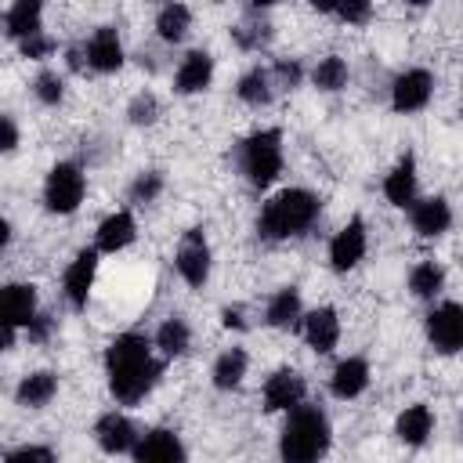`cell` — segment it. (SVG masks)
<instances>
[{
	"label": "cell",
	"mask_w": 463,
	"mask_h": 463,
	"mask_svg": "<svg viewBox=\"0 0 463 463\" xmlns=\"http://www.w3.org/2000/svg\"><path fill=\"white\" fill-rule=\"evenodd\" d=\"M101 365H105V383L112 402L130 409V405H141L159 387L166 358L156 351V340L148 333L127 329L105 344Z\"/></svg>",
	"instance_id": "obj_1"
},
{
	"label": "cell",
	"mask_w": 463,
	"mask_h": 463,
	"mask_svg": "<svg viewBox=\"0 0 463 463\" xmlns=\"http://www.w3.org/2000/svg\"><path fill=\"white\" fill-rule=\"evenodd\" d=\"M318 217H322V195L304 184H289L260 203L253 228L264 242H289L307 235L318 224Z\"/></svg>",
	"instance_id": "obj_2"
},
{
	"label": "cell",
	"mask_w": 463,
	"mask_h": 463,
	"mask_svg": "<svg viewBox=\"0 0 463 463\" xmlns=\"http://www.w3.org/2000/svg\"><path fill=\"white\" fill-rule=\"evenodd\" d=\"M333 449V420L322 405L304 402L282 416L279 427V463H322Z\"/></svg>",
	"instance_id": "obj_3"
},
{
	"label": "cell",
	"mask_w": 463,
	"mask_h": 463,
	"mask_svg": "<svg viewBox=\"0 0 463 463\" xmlns=\"http://www.w3.org/2000/svg\"><path fill=\"white\" fill-rule=\"evenodd\" d=\"M286 166L282 152V130L279 127H257L235 145V170L250 188H271Z\"/></svg>",
	"instance_id": "obj_4"
},
{
	"label": "cell",
	"mask_w": 463,
	"mask_h": 463,
	"mask_svg": "<svg viewBox=\"0 0 463 463\" xmlns=\"http://www.w3.org/2000/svg\"><path fill=\"white\" fill-rule=\"evenodd\" d=\"M43 210L54 217H69L83 206L87 199V170L80 159H58L47 174H43V188H40Z\"/></svg>",
	"instance_id": "obj_5"
},
{
	"label": "cell",
	"mask_w": 463,
	"mask_h": 463,
	"mask_svg": "<svg viewBox=\"0 0 463 463\" xmlns=\"http://www.w3.org/2000/svg\"><path fill=\"white\" fill-rule=\"evenodd\" d=\"M174 271L188 289H203L210 282V275H213V246H210L206 228L192 224V228L181 232V239L174 246Z\"/></svg>",
	"instance_id": "obj_6"
},
{
	"label": "cell",
	"mask_w": 463,
	"mask_h": 463,
	"mask_svg": "<svg viewBox=\"0 0 463 463\" xmlns=\"http://www.w3.org/2000/svg\"><path fill=\"white\" fill-rule=\"evenodd\" d=\"M40 289L33 282H7L4 286V322H0V347L11 351L18 336H25L29 322L40 315Z\"/></svg>",
	"instance_id": "obj_7"
},
{
	"label": "cell",
	"mask_w": 463,
	"mask_h": 463,
	"mask_svg": "<svg viewBox=\"0 0 463 463\" xmlns=\"http://www.w3.org/2000/svg\"><path fill=\"white\" fill-rule=\"evenodd\" d=\"M423 336L434 354H445V358L459 354L463 351V304L459 300L430 304V311L423 318Z\"/></svg>",
	"instance_id": "obj_8"
},
{
	"label": "cell",
	"mask_w": 463,
	"mask_h": 463,
	"mask_svg": "<svg viewBox=\"0 0 463 463\" xmlns=\"http://www.w3.org/2000/svg\"><path fill=\"white\" fill-rule=\"evenodd\" d=\"M434 98V72L423 69V65H409L402 72L391 76V87H387V101L398 116H416L430 105Z\"/></svg>",
	"instance_id": "obj_9"
},
{
	"label": "cell",
	"mask_w": 463,
	"mask_h": 463,
	"mask_svg": "<svg viewBox=\"0 0 463 463\" xmlns=\"http://www.w3.org/2000/svg\"><path fill=\"white\" fill-rule=\"evenodd\" d=\"M369 253V228H365V217H347L333 235H329V246H326V260L336 275H347L354 271Z\"/></svg>",
	"instance_id": "obj_10"
},
{
	"label": "cell",
	"mask_w": 463,
	"mask_h": 463,
	"mask_svg": "<svg viewBox=\"0 0 463 463\" xmlns=\"http://www.w3.org/2000/svg\"><path fill=\"white\" fill-rule=\"evenodd\" d=\"M307 402V380L293 365H279L260 383V409L264 412H293Z\"/></svg>",
	"instance_id": "obj_11"
},
{
	"label": "cell",
	"mask_w": 463,
	"mask_h": 463,
	"mask_svg": "<svg viewBox=\"0 0 463 463\" xmlns=\"http://www.w3.org/2000/svg\"><path fill=\"white\" fill-rule=\"evenodd\" d=\"M98 264H101V253L94 246H83L72 253V260L65 264L61 271V297L72 311H83L90 304V293H94V282H98Z\"/></svg>",
	"instance_id": "obj_12"
},
{
	"label": "cell",
	"mask_w": 463,
	"mask_h": 463,
	"mask_svg": "<svg viewBox=\"0 0 463 463\" xmlns=\"http://www.w3.org/2000/svg\"><path fill=\"white\" fill-rule=\"evenodd\" d=\"M228 36H232V43H235L242 54H260V51H268L271 40H275L271 11H268L264 4H246V7L239 11V18L232 22Z\"/></svg>",
	"instance_id": "obj_13"
},
{
	"label": "cell",
	"mask_w": 463,
	"mask_h": 463,
	"mask_svg": "<svg viewBox=\"0 0 463 463\" xmlns=\"http://www.w3.org/2000/svg\"><path fill=\"white\" fill-rule=\"evenodd\" d=\"M83 58H87V72L94 76H112L127 65V47L116 25H94L90 36L83 40Z\"/></svg>",
	"instance_id": "obj_14"
},
{
	"label": "cell",
	"mask_w": 463,
	"mask_h": 463,
	"mask_svg": "<svg viewBox=\"0 0 463 463\" xmlns=\"http://www.w3.org/2000/svg\"><path fill=\"white\" fill-rule=\"evenodd\" d=\"M94 445L105 452V456H130L137 449V438H141V427L116 405L109 412H101L94 420Z\"/></svg>",
	"instance_id": "obj_15"
},
{
	"label": "cell",
	"mask_w": 463,
	"mask_h": 463,
	"mask_svg": "<svg viewBox=\"0 0 463 463\" xmlns=\"http://www.w3.org/2000/svg\"><path fill=\"white\" fill-rule=\"evenodd\" d=\"M213 72H217V61H213V54H210L206 47L184 51V54L177 58V65H174V80H170V83H174V94L195 98V94L210 90Z\"/></svg>",
	"instance_id": "obj_16"
},
{
	"label": "cell",
	"mask_w": 463,
	"mask_h": 463,
	"mask_svg": "<svg viewBox=\"0 0 463 463\" xmlns=\"http://www.w3.org/2000/svg\"><path fill=\"white\" fill-rule=\"evenodd\" d=\"M130 459L134 463H188V445L174 427H145Z\"/></svg>",
	"instance_id": "obj_17"
},
{
	"label": "cell",
	"mask_w": 463,
	"mask_h": 463,
	"mask_svg": "<svg viewBox=\"0 0 463 463\" xmlns=\"http://www.w3.org/2000/svg\"><path fill=\"white\" fill-rule=\"evenodd\" d=\"M380 192H383V199H387L394 210H405V213H409V206L420 199V166H416V152H402V156L391 163V170L383 174Z\"/></svg>",
	"instance_id": "obj_18"
},
{
	"label": "cell",
	"mask_w": 463,
	"mask_h": 463,
	"mask_svg": "<svg viewBox=\"0 0 463 463\" xmlns=\"http://www.w3.org/2000/svg\"><path fill=\"white\" fill-rule=\"evenodd\" d=\"M304 344L315 351V354H333L336 344H340V333H344V322H340V311L333 304H318V307H307L300 329Z\"/></svg>",
	"instance_id": "obj_19"
},
{
	"label": "cell",
	"mask_w": 463,
	"mask_h": 463,
	"mask_svg": "<svg viewBox=\"0 0 463 463\" xmlns=\"http://www.w3.org/2000/svg\"><path fill=\"white\" fill-rule=\"evenodd\" d=\"M137 239V217L130 206H119L112 213H105L94 228V250L101 257H112V253H123L127 246H134Z\"/></svg>",
	"instance_id": "obj_20"
},
{
	"label": "cell",
	"mask_w": 463,
	"mask_h": 463,
	"mask_svg": "<svg viewBox=\"0 0 463 463\" xmlns=\"http://www.w3.org/2000/svg\"><path fill=\"white\" fill-rule=\"evenodd\" d=\"M452 203L445 195H420L412 206H409V228L420 235V239H441L449 228H452Z\"/></svg>",
	"instance_id": "obj_21"
},
{
	"label": "cell",
	"mask_w": 463,
	"mask_h": 463,
	"mask_svg": "<svg viewBox=\"0 0 463 463\" xmlns=\"http://www.w3.org/2000/svg\"><path fill=\"white\" fill-rule=\"evenodd\" d=\"M369 380H373L369 362L362 354H344L329 373V394L340 402H354L369 391Z\"/></svg>",
	"instance_id": "obj_22"
},
{
	"label": "cell",
	"mask_w": 463,
	"mask_h": 463,
	"mask_svg": "<svg viewBox=\"0 0 463 463\" xmlns=\"http://www.w3.org/2000/svg\"><path fill=\"white\" fill-rule=\"evenodd\" d=\"M304 315H307V307H304V297L297 286H279L264 304V326H271L279 333H297Z\"/></svg>",
	"instance_id": "obj_23"
},
{
	"label": "cell",
	"mask_w": 463,
	"mask_h": 463,
	"mask_svg": "<svg viewBox=\"0 0 463 463\" xmlns=\"http://www.w3.org/2000/svg\"><path fill=\"white\" fill-rule=\"evenodd\" d=\"M434 409L427 402H412L405 405L398 416H394V438L405 445V449H423L430 438H434Z\"/></svg>",
	"instance_id": "obj_24"
},
{
	"label": "cell",
	"mask_w": 463,
	"mask_h": 463,
	"mask_svg": "<svg viewBox=\"0 0 463 463\" xmlns=\"http://www.w3.org/2000/svg\"><path fill=\"white\" fill-rule=\"evenodd\" d=\"M58 387H61V380H58L54 369H33V373H25L14 383V405H22V409H47L58 398Z\"/></svg>",
	"instance_id": "obj_25"
},
{
	"label": "cell",
	"mask_w": 463,
	"mask_h": 463,
	"mask_svg": "<svg viewBox=\"0 0 463 463\" xmlns=\"http://www.w3.org/2000/svg\"><path fill=\"white\" fill-rule=\"evenodd\" d=\"M36 33H43V4L40 0H14L4 7V36L14 47Z\"/></svg>",
	"instance_id": "obj_26"
},
{
	"label": "cell",
	"mask_w": 463,
	"mask_h": 463,
	"mask_svg": "<svg viewBox=\"0 0 463 463\" xmlns=\"http://www.w3.org/2000/svg\"><path fill=\"white\" fill-rule=\"evenodd\" d=\"M445 282H449V275H445L441 260H434V257L416 260V264L409 268V279H405L409 293H412L416 300H423V304H438L441 293H445Z\"/></svg>",
	"instance_id": "obj_27"
},
{
	"label": "cell",
	"mask_w": 463,
	"mask_h": 463,
	"mask_svg": "<svg viewBox=\"0 0 463 463\" xmlns=\"http://www.w3.org/2000/svg\"><path fill=\"white\" fill-rule=\"evenodd\" d=\"M250 376V354H246V347H224L217 358H213V365H210V383L217 387V391H239L242 387V380Z\"/></svg>",
	"instance_id": "obj_28"
},
{
	"label": "cell",
	"mask_w": 463,
	"mask_h": 463,
	"mask_svg": "<svg viewBox=\"0 0 463 463\" xmlns=\"http://www.w3.org/2000/svg\"><path fill=\"white\" fill-rule=\"evenodd\" d=\"M152 340H156V351H159L166 362L184 358V354L192 351V322H188L184 315H166V318L156 326Z\"/></svg>",
	"instance_id": "obj_29"
},
{
	"label": "cell",
	"mask_w": 463,
	"mask_h": 463,
	"mask_svg": "<svg viewBox=\"0 0 463 463\" xmlns=\"http://www.w3.org/2000/svg\"><path fill=\"white\" fill-rule=\"evenodd\" d=\"M235 98H239L246 109H268V105L279 98L268 65H250V69L235 80Z\"/></svg>",
	"instance_id": "obj_30"
},
{
	"label": "cell",
	"mask_w": 463,
	"mask_h": 463,
	"mask_svg": "<svg viewBox=\"0 0 463 463\" xmlns=\"http://www.w3.org/2000/svg\"><path fill=\"white\" fill-rule=\"evenodd\" d=\"M152 29H156V40L166 43V47H177L188 33H192V7L188 4H163L152 18Z\"/></svg>",
	"instance_id": "obj_31"
},
{
	"label": "cell",
	"mask_w": 463,
	"mask_h": 463,
	"mask_svg": "<svg viewBox=\"0 0 463 463\" xmlns=\"http://www.w3.org/2000/svg\"><path fill=\"white\" fill-rule=\"evenodd\" d=\"M307 83L322 94H340L351 83V65L344 54H322L311 69H307Z\"/></svg>",
	"instance_id": "obj_32"
},
{
	"label": "cell",
	"mask_w": 463,
	"mask_h": 463,
	"mask_svg": "<svg viewBox=\"0 0 463 463\" xmlns=\"http://www.w3.org/2000/svg\"><path fill=\"white\" fill-rule=\"evenodd\" d=\"M163 192H166V174L148 166V170H137L134 181L127 184V203L130 206H152V203H159Z\"/></svg>",
	"instance_id": "obj_33"
},
{
	"label": "cell",
	"mask_w": 463,
	"mask_h": 463,
	"mask_svg": "<svg viewBox=\"0 0 463 463\" xmlns=\"http://www.w3.org/2000/svg\"><path fill=\"white\" fill-rule=\"evenodd\" d=\"M29 90H33V98H36L43 109H58V105L65 101V72H58V69L43 65V69L33 76Z\"/></svg>",
	"instance_id": "obj_34"
},
{
	"label": "cell",
	"mask_w": 463,
	"mask_h": 463,
	"mask_svg": "<svg viewBox=\"0 0 463 463\" xmlns=\"http://www.w3.org/2000/svg\"><path fill=\"white\" fill-rule=\"evenodd\" d=\"M127 123L130 127H156L159 123V116H163V101H159V94L156 90H148V87H141L137 94H130V101H127Z\"/></svg>",
	"instance_id": "obj_35"
},
{
	"label": "cell",
	"mask_w": 463,
	"mask_h": 463,
	"mask_svg": "<svg viewBox=\"0 0 463 463\" xmlns=\"http://www.w3.org/2000/svg\"><path fill=\"white\" fill-rule=\"evenodd\" d=\"M268 72H271V83L279 94H289V90L304 87V80H307V65L300 58H275L268 65Z\"/></svg>",
	"instance_id": "obj_36"
},
{
	"label": "cell",
	"mask_w": 463,
	"mask_h": 463,
	"mask_svg": "<svg viewBox=\"0 0 463 463\" xmlns=\"http://www.w3.org/2000/svg\"><path fill=\"white\" fill-rule=\"evenodd\" d=\"M315 11H318V14H329V18H336V22H344V25H365V22L373 18V4H365V0H340V4H315Z\"/></svg>",
	"instance_id": "obj_37"
},
{
	"label": "cell",
	"mask_w": 463,
	"mask_h": 463,
	"mask_svg": "<svg viewBox=\"0 0 463 463\" xmlns=\"http://www.w3.org/2000/svg\"><path fill=\"white\" fill-rule=\"evenodd\" d=\"M54 51H58V40H54L47 29L18 43V54H22V58H29V61H47V58H54Z\"/></svg>",
	"instance_id": "obj_38"
},
{
	"label": "cell",
	"mask_w": 463,
	"mask_h": 463,
	"mask_svg": "<svg viewBox=\"0 0 463 463\" xmlns=\"http://www.w3.org/2000/svg\"><path fill=\"white\" fill-rule=\"evenodd\" d=\"M4 463H58V452L51 445H40V441H29V445H18L4 456Z\"/></svg>",
	"instance_id": "obj_39"
},
{
	"label": "cell",
	"mask_w": 463,
	"mask_h": 463,
	"mask_svg": "<svg viewBox=\"0 0 463 463\" xmlns=\"http://www.w3.org/2000/svg\"><path fill=\"white\" fill-rule=\"evenodd\" d=\"M54 333H58V318H54V315H47V311H40V315L29 322L25 340H29V344H47Z\"/></svg>",
	"instance_id": "obj_40"
},
{
	"label": "cell",
	"mask_w": 463,
	"mask_h": 463,
	"mask_svg": "<svg viewBox=\"0 0 463 463\" xmlns=\"http://www.w3.org/2000/svg\"><path fill=\"white\" fill-rule=\"evenodd\" d=\"M221 326L224 329H232V333H246L250 329V307L246 304H224L221 307Z\"/></svg>",
	"instance_id": "obj_41"
},
{
	"label": "cell",
	"mask_w": 463,
	"mask_h": 463,
	"mask_svg": "<svg viewBox=\"0 0 463 463\" xmlns=\"http://www.w3.org/2000/svg\"><path fill=\"white\" fill-rule=\"evenodd\" d=\"M18 145H22L18 119H14L11 112H4V116H0V152H4V156H11V152H18Z\"/></svg>",
	"instance_id": "obj_42"
},
{
	"label": "cell",
	"mask_w": 463,
	"mask_h": 463,
	"mask_svg": "<svg viewBox=\"0 0 463 463\" xmlns=\"http://www.w3.org/2000/svg\"><path fill=\"white\" fill-rule=\"evenodd\" d=\"M11 242H14V224H11V221H4V224H0V246L7 250Z\"/></svg>",
	"instance_id": "obj_43"
},
{
	"label": "cell",
	"mask_w": 463,
	"mask_h": 463,
	"mask_svg": "<svg viewBox=\"0 0 463 463\" xmlns=\"http://www.w3.org/2000/svg\"><path fill=\"white\" fill-rule=\"evenodd\" d=\"M459 434H463V416H459Z\"/></svg>",
	"instance_id": "obj_44"
}]
</instances>
